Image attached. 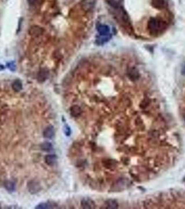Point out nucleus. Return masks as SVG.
<instances>
[{
  "label": "nucleus",
  "mask_w": 185,
  "mask_h": 209,
  "mask_svg": "<svg viewBox=\"0 0 185 209\" xmlns=\"http://www.w3.org/2000/svg\"><path fill=\"white\" fill-rule=\"evenodd\" d=\"M166 28L165 22L158 18H151L148 21V29L151 34H158Z\"/></svg>",
  "instance_id": "nucleus-1"
},
{
  "label": "nucleus",
  "mask_w": 185,
  "mask_h": 209,
  "mask_svg": "<svg viewBox=\"0 0 185 209\" xmlns=\"http://www.w3.org/2000/svg\"><path fill=\"white\" fill-rule=\"evenodd\" d=\"M27 188H28V190L30 193L36 194V193L41 191V185L38 181L31 180L30 181H29L28 184H27Z\"/></svg>",
  "instance_id": "nucleus-2"
},
{
  "label": "nucleus",
  "mask_w": 185,
  "mask_h": 209,
  "mask_svg": "<svg viewBox=\"0 0 185 209\" xmlns=\"http://www.w3.org/2000/svg\"><path fill=\"white\" fill-rule=\"evenodd\" d=\"M81 4L83 10L86 12L90 11L94 8L96 5V0H82Z\"/></svg>",
  "instance_id": "nucleus-3"
},
{
  "label": "nucleus",
  "mask_w": 185,
  "mask_h": 209,
  "mask_svg": "<svg viewBox=\"0 0 185 209\" xmlns=\"http://www.w3.org/2000/svg\"><path fill=\"white\" fill-rule=\"evenodd\" d=\"M29 34L32 36H34V37H37V36H41V34L43 33V29L41 27H39V26H33L30 28L29 31Z\"/></svg>",
  "instance_id": "nucleus-4"
},
{
  "label": "nucleus",
  "mask_w": 185,
  "mask_h": 209,
  "mask_svg": "<svg viewBox=\"0 0 185 209\" xmlns=\"http://www.w3.org/2000/svg\"><path fill=\"white\" fill-rule=\"evenodd\" d=\"M81 205H82L83 208L86 209L94 208L95 207H96V204H95L94 201L89 198H85L84 199H82Z\"/></svg>",
  "instance_id": "nucleus-5"
},
{
  "label": "nucleus",
  "mask_w": 185,
  "mask_h": 209,
  "mask_svg": "<svg viewBox=\"0 0 185 209\" xmlns=\"http://www.w3.org/2000/svg\"><path fill=\"white\" fill-rule=\"evenodd\" d=\"M97 30H98L100 35H102V36L109 35L110 33V28L106 24H99L97 27Z\"/></svg>",
  "instance_id": "nucleus-6"
},
{
  "label": "nucleus",
  "mask_w": 185,
  "mask_h": 209,
  "mask_svg": "<svg viewBox=\"0 0 185 209\" xmlns=\"http://www.w3.org/2000/svg\"><path fill=\"white\" fill-rule=\"evenodd\" d=\"M54 135V130L52 126H48L47 128L45 129L43 132V136L45 138L47 139H52Z\"/></svg>",
  "instance_id": "nucleus-7"
},
{
  "label": "nucleus",
  "mask_w": 185,
  "mask_h": 209,
  "mask_svg": "<svg viewBox=\"0 0 185 209\" xmlns=\"http://www.w3.org/2000/svg\"><path fill=\"white\" fill-rule=\"evenodd\" d=\"M127 73H128L129 78L132 80L139 79L140 77L139 71H138L136 69H134V68H132V69H129Z\"/></svg>",
  "instance_id": "nucleus-8"
},
{
  "label": "nucleus",
  "mask_w": 185,
  "mask_h": 209,
  "mask_svg": "<svg viewBox=\"0 0 185 209\" xmlns=\"http://www.w3.org/2000/svg\"><path fill=\"white\" fill-rule=\"evenodd\" d=\"M82 114V109L78 105H73L70 108V114L73 117H77Z\"/></svg>",
  "instance_id": "nucleus-9"
},
{
  "label": "nucleus",
  "mask_w": 185,
  "mask_h": 209,
  "mask_svg": "<svg viewBox=\"0 0 185 209\" xmlns=\"http://www.w3.org/2000/svg\"><path fill=\"white\" fill-rule=\"evenodd\" d=\"M45 161L49 166H52L56 161V157L55 155H47L45 157Z\"/></svg>",
  "instance_id": "nucleus-10"
},
{
  "label": "nucleus",
  "mask_w": 185,
  "mask_h": 209,
  "mask_svg": "<svg viewBox=\"0 0 185 209\" xmlns=\"http://www.w3.org/2000/svg\"><path fill=\"white\" fill-rule=\"evenodd\" d=\"M110 38L111 36L109 35H106V36H102V35H100L99 37L97 38L96 43L99 45H103L105 44V43H106L107 41H109Z\"/></svg>",
  "instance_id": "nucleus-11"
},
{
  "label": "nucleus",
  "mask_w": 185,
  "mask_h": 209,
  "mask_svg": "<svg viewBox=\"0 0 185 209\" xmlns=\"http://www.w3.org/2000/svg\"><path fill=\"white\" fill-rule=\"evenodd\" d=\"M105 206L107 208H111V209H115L118 208V203L116 201V200H108V201H106L105 203Z\"/></svg>",
  "instance_id": "nucleus-12"
},
{
  "label": "nucleus",
  "mask_w": 185,
  "mask_h": 209,
  "mask_svg": "<svg viewBox=\"0 0 185 209\" xmlns=\"http://www.w3.org/2000/svg\"><path fill=\"white\" fill-rule=\"evenodd\" d=\"M55 204L52 202H45V203H41L36 206V208L40 209H48L54 208Z\"/></svg>",
  "instance_id": "nucleus-13"
},
{
  "label": "nucleus",
  "mask_w": 185,
  "mask_h": 209,
  "mask_svg": "<svg viewBox=\"0 0 185 209\" xmlns=\"http://www.w3.org/2000/svg\"><path fill=\"white\" fill-rule=\"evenodd\" d=\"M4 187L9 192H13L15 191V185L13 181H6L4 183Z\"/></svg>",
  "instance_id": "nucleus-14"
},
{
  "label": "nucleus",
  "mask_w": 185,
  "mask_h": 209,
  "mask_svg": "<svg viewBox=\"0 0 185 209\" xmlns=\"http://www.w3.org/2000/svg\"><path fill=\"white\" fill-rule=\"evenodd\" d=\"M12 89L15 91H20L22 89V84L20 80H17L13 82V84H12Z\"/></svg>",
  "instance_id": "nucleus-15"
},
{
  "label": "nucleus",
  "mask_w": 185,
  "mask_h": 209,
  "mask_svg": "<svg viewBox=\"0 0 185 209\" xmlns=\"http://www.w3.org/2000/svg\"><path fill=\"white\" fill-rule=\"evenodd\" d=\"M47 77V72L45 71V70H43V71H41L39 73V76H38V80L40 82H44L46 80Z\"/></svg>",
  "instance_id": "nucleus-16"
},
{
  "label": "nucleus",
  "mask_w": 185,
  "mask_h": 209,
  "mask_svg": "<svg viewBox=\"0 0 185 209\" xmlns=\"http://www.w3.org/2000/svg\"><path fill=\"white\" fill-rule=\"evenodd\" d=\"M41 148L43 151H50L53 149L52 145L50 142H44L41 145Z\"/></svg>",
  "instance_id": "nucleus-17"
},
{
  "label": "nucleus",
  "mask_w": 185,
  "mask_h": 209,
  "mask_svg": "<svg viewBox=\"0 0 185 209\" xmlns=\"http://www.w3.org/2000/svg\"><path fill=\"white\" fill-rule=\"evenodd\" d=\"M153 4L157 8H162L164 7V0H153Z\"/></svg>",
  "instance_id": "nucleus-18"
},
{
  "label": "nucleus",
  "mask_w": 185,
  "mask_h": 209,
  "mask_svg": "<svg viewBox=\"0 0 185 209\" xmlns=\"http://www.w3.org/2000/svg\"><path fill=\"white\" fill-rule=\"evenodd\" d=\"M27 1H28L29 4L33 6V5H35L38 2V0H27Z\"/></svg>",
  "instance_id": "nucleus-19"
},
{
  "label": "nucleus",
  "mask_w": 185,
  "mask_h": 209,
  "mask_svg": "<svg viewBox=\"0 0 185 209\" xmlns=\"http://www.w3.org/2000/svg\"><path fill=\"white\" fill-rule=\"evenodd\" d=\"M65 135H70V128H69V127H65Z\"/></svg>",
  "instance_id": "nucleus-20"
},
{
  "label": "nucleus",
  "mask_w": 185,
  "mask_h": 209,
  "mask_svg": "<svg viewBox=\"0 0 185 209\" xmlns=\"http://www.w3.org/2000/svg\"><path fill=\"white\" fill-rule=\"evenodd\" d=\"M4 69V66H2V65H0V71H2V70H3V69Z\"/></svg>",
  "instance_id": "nucleus-21"
},
{
  "label": "nucleus",
  "mask_w": 185,
  "mask_h": 209,
  "mask_svg": "<svg viewBox=\"0 0 185 209\" xmlns=\"http://www.w3.org/2000/svg\"><path fill=\"white\" fill-rule=\"evenodd\" d=\"M184 121H185V114L184 115Z\"/></svg>",
  "instance_id": "nucleus-22"
}]
</instances>
